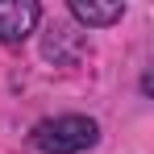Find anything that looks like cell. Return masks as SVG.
Wrapping results in <instances>:
<instances>
[{"label": "cell", "instance_id": "6da1fadb", "mask_svg": "<svg viewBox=\"0 0 154 154\" xmlns=\"http://www.w3.org/2000/svg\"><path fill=\"white\" fill-rule=\"evenodd\" d=\"M100 142V121L88 112H58L29 129V146L38 154H83Z\"/></svg>", "mask_w": 154, "mask_h": 154}, {"label": "cell", "instance_id": "7a4b0ae2", "mask_svg": "<svg viewBox=\"0 0 154 154\" xmlns=\"http://www.w3.org/2000/svg\"><path fill=\"white\" fill-rule=\"evenodd\" d=\"M42 21V4L38 0H0V42L4 46H21Z\"/></svg>", "mask_w": 154, "mask_h": 154}, {"label": "cell", "instance_id": "3957f363", "mask_svg": "<svg viewBox=\"0 0 154 154\" xmlns=\"http://www.w3.org/2000/svg\"><path fill=\"white\" fill-rule=\"evenodd\" d=\"M71 21H79L83 29H108L125 17V4L121 0H71L67 4Z\"/></svg>", "mask_w": 154, "mask_h": 154}, {"label": "cell", "instance_id": "277c9868", "mask_svg": "<svg viewBox=\"0 0 154 154\" xmlns=\"http://www.w3.org/2000/svg\"><path fill=\"white\" fill-rule=\"evenodd\" d=\"M79 50H83V38H79L75 29H67V25H50L46 29L42 54L50 63H71V58H79Z\"/></svg>", "mask_w": 154, "mask_h": 154}, {"label": "cell", "instance_id": "5b68a950", "mask_svg": "<svg viewBox=\"0 0 154 154\" xmlns=\"http://www.w3.org/2000/svg\"><path fill=\"white\" fill-rule=\"evenodd\" d=\"M137 92H142L146 100L154 96V75H150V71H142V79H137Z\"/></svg>", "mask_w": 154, "mask_h": 154}]
</instances>
